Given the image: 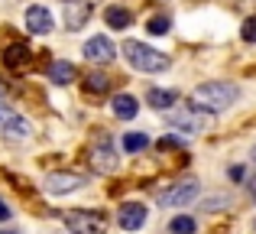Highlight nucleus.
<instances>
[{"instance_id":"obj_23","label":"nucleus","mask_w":256,"mask_h":234,"mask_svg":"<svg viewBox=\"0 0 256 234\" xmlns=\"http://www.w3.org/2000/svg\"><path fill=\"white\" fill-rule=\"evenodd\" d=\"M240 36H244L246 43H256V17H253V20H246V23H244V30H240Z\"/></svg>"},{"instance_id":"obj_2","label":"nucleus","mask_w":256,"mask_h":234,"mask_svg":"<svg viewBox=\"0 0 256 234\" xmlns=\"http://www.w3.org/2000/svg\"><path fill=\"white\" fill-rule=\"evenodd\" d=\"M124 56H126V62L140 72H166L169 69V56H166V52L152 49V46H146V43H136V39H126L124 43Z\"/></svg>"},{"instance_id":"obj_21","label":"nucleus","mask_w":256,"mask_h":234,"mask_svg":"<svg viewBox=\"0 0 256 234\" xmlns=\"http://www.w3.org/2000/svg\"><path fill=\"white\" fill-rule=\"evenodd\" d=\"M146 30H150L152 36H166V33H169V17H152L150 23H146Z\"/></svg>"},{"instance_id":"obj_10","label":"nucleus","mask_w":256,"mask_h":234,"mask_svg":"<svg viewBox=\"0 0 256 234\" xmlns=\"http://www.w3.org/2000/svg\"><path fill=\"white\" fill-rule=\"evenodd\" d=\"M117 221H120V228H124V231H140V228L146 224V205H140V202L120 205Z\"/></svg>"},{"instance_id":"obj_25","label":"nucleus","mask_w":256,"mask_h":234,"mask_svg":"<svg viewBox=\"0 0 256 234\" xmlns=\"http://www.w3.org/2000/svg\"><path fill=\"white\" fill-rule=\"evenodd\" d=\"M159 146H162V150H172V146H182V140L169 133V137H162V140H159Z\"/></svg>"},{"instance_id":"obj_18","label":"nucleus","mask_w":256,"mask_h":234,"mask_svg":"<svg viewBox=\"0 0 256 234\" xmlns=\"http://www.w3.org/2000/svg\"><path fill=\"white\" fill-rule=\"evenodd\" d=\"M146 146H150V137H146V133H126L124 137L126 153H140V150H146Z\"/></svg>"},{"instance_id":"obj_19","label":"nucleus","mask_w":256,"mask_h":234,"mask_svg":"<svg viewBox=\"0 0 256 234\" xmlns=\"http://www.w3.org/2000/svg\"><path fill=\"white\" fill-rule=\"evenodd\" d=\"M169 231H172V234H194V218L175 215L172 221H169Z\"/></svg>"},{"instance_id":"obj_30","label":"nucleus","mask_w":256,"mask_h":234,"mask_svg":"<svg viewBox=\"0 0 256 234\" xmlns=\"http://www.w3.org/2000/svg\"><path fill=\"white\" fill-rule=\"evenodd\" d=\"M253 231H256V221H253Z\"/></svg>"},{"instance_id":"obj_12","label":"nucleus","mask_w":256,"mask_h":234,"mask_svg":"<svg viewBox=\"0 0 256 234\" xmlns=\"http://www.w3.org/2000/svg\"><path fill=\"white\" fill-rule=\"evenodd\" d=\"M4 62L10 65V69H26V65L32 62V49L23 46V43H10L4 49Z\"/></svg>"},{"instance_id":"obj_11","label":"nucleus","mask_w":256,"mask_h":234,"mask_svg":"<svg viewBox=\"0 0 256 234\" xmlns=\"http://www.w3.org/2000/svg\"><path fill=\"white\" fill-rule=\"evenodd\" d=\"M26 30L36 33V36H46L52 30V13L46 7H30L26 10Z\"/></svg>"},{"instance_id":"obj_4","label":"nucleus","mask_w":256,"mask_h":234,"mask_svg":"<svg viewBox=\"0 0 256 234\" xmlns=\"http://www.w3.org/2000/svg\"><path fill=\"white\" fill-rule=\"evenodd\" d=\"M65 228L72 234H107V218L100 211H88V208H75L65 215Z\"/></svg>"},{"instance_id":"obj_22","label":"nucleus","mask_w":256,"mask_h":234,"mask_svg":"<svg viewBox=\"0 0 256 234\" xmlns=\"http://www.w3.org/2000/svg\"><path fill=\"white\" fill-rule=\"evenodd\" d=\"M230 205V198L227 195H214V198H204V208L208 211H220V208H227Z\"/></svg>"},{"instance_id":"obj_20","label":"nucleus","mask_w":256,"mask_h":234,"mask_svg":"<svg viewBox=\"0 0 256 234\" xmlns=\"http://www.w3.org/2000/svg\"><path fill=\"white\" fill-rule=\"evenodd\" d=\"M4 133H10V137H20V140H23V137H30V120H23V117H13L10 124L4 127Z\"/></svg>"},{"instance_id":"obj_24","label":"nucleus","mask_w":256,"mask_h":234,"mask_svg":"<svg viewBox=\"0 0 256 234\" xmlns=\"http://www.w3.org/2000/svg\"><path fill=\"white\" fill-rule=\"evenodd\" d=\"M13 117H16V111H13V108H10L6 101H0V127H6V124H10Z\"/></svg>"},{"instance_id":"obj_3","label":"nucleus","mask_w":256,"mask_h":234,"mask_svg":"<svg viewBox=\"0 0 256 234\" xmlns=\"http://www.w3.org/2000/svg\"><path fill=\"white\" fill-rule=\"evenodd\" d=\"M166 120L182 133H204L211 127V114L194 108V104H175V108L166 111Z\"/></svg>"},{"instance_id":"obj_27","label":"nucleus","mask_w":256,"mask_h":234,"mask_svg":"<svg viewBox=\"0 0 256 234\" xmlns=\"http://www.w3.org/2000/svg\"><path fill=\"white\" fill-rule=\"evenodd\" d=\"M250 192H253V198H256V176L250 179Z\"/></svg>"},{"instance_id":"obj_7","label":"nucleus","mask_w":256,"mask_h":234,"mask_svg":"<svg viewBox=\"0 0 256 234\" xmlns=\"http://www.w3.org/2000/svg\"><path fill=\"white\" fill-rule=\"evenodd\" d=\"M88 159H91V169H94V172H114V169L120 166L117 150H114L110 140H100V143L91 150V156H88Z\"/></svg>"},{"instance_id":"obj_26","label":"nucleus","mask_w":256,"mask_h":234,"mask_svg":"<svg viewBox=\"0 0 256 234\" xmlns=\"http://www.w3.org/2000/svg\"><path fill=\"white\" fill-rule=\"evenodd\" d=\"M6 218H10V208H6V202L0 198V221H6Z\"/></svg>"},{"instance_id":"obj_28","label":"nucleus","mask_w":256,"mask_h":234,"mask_svg":"<svg viewBox=\"0 0 256 234\" xmlns=\"http://www.w3.org/2000/svg\"><path fill=\"white\" fill-rule=\"evenodd\" d=\"M0 234H16V231H0Z\"/></svg>"},{"instance_id":"obj_29","label":"nucleus","mask_w":256,"mask_h":234,"mask_svg":"<svg viewBox=\"0 0 256 234\" xmlns=\"http://www.w3.org/2000/svg\"><path fill=\"white\" fill-rule=\"evenodd\" d=\"M253 163H256V146H253Z\"/></svg>"},{"instance_id":"obj_1","label":"nucleus","mask_w":256,"mask_h":234,"mask_svg":"<svg viewBox=\"0 0 256 234\" xmlns=\"http://www.w3.org/2000/svg\"><path fill=\"white\" fill-rule=\"evenodd\" d=\"M237 98H240V88L234 82H204V85H198V88L192 91V104L201 108V111H208V114L227 111Z\"/></svg>"},{"instance_id":"obj_9","label":"nucleus","mask_w":256,"mask_h":234,"mask_svg":"<svg viewBox=\"0 0 256 234\" xmlns=\"http://www.w3.org/2000/svg\"><path fill=\"white\" fill-rule=\"evenodd\" d=\"M82 185L84 179L78 172H52V176H46V192H52V195H68V192H78Z\"/></svg>"},{"instance_id":"obj_8","label":"nucleus","mask_w":256,"mask_h":234,"mask_svg":"<svg viewBox=\"0 0 256 234\" xmlns=\"http://www.w3.org/2000/svg\"><path fill=\"white\" fill-rule=\"evenodd\" d=\"M84 59L88 62H98V65H107V62H114V56H117V49H114V43L107 36H91L84 43Z\"/></svg>"},{"instance_id":"obj_6","label":"nucleus","mask_w":256,"mask_h":234,"mask_svg":"<svg viewBox=\"0 0 256 234\" xmlns=\"http://www.w3.org/2000/svg\"><path fill=\"white\" fill-rule=\"evenodd\" d=\"M62 17H65V26L72 33L82 30L91 20V0H62Z\"/></svg>"},{"instance_id":"obj_14","label":"nucleus","mask_w":256,"mask_h":234,"mask_svg":"<svg viewBox=\"0 0 256 234\" xmlns=\"http://www.w3.org/2000/svg\"><path fill=\"white\" fill-rule=\"evenodd\" d=\"M110 108H114V114H117L120 120H133V117H136V111H140V104H136V98H133V95H117L110 101Z\"/></svg>"},{"instance_id":"obj_17","label":"nucleus","mask_w":256,"mask_h":234,"mask_svg":"<svg viewBox=\"0 0 256 234\" xmlns=\"http://www.w3.org/2000/svg\"><path fill=\"white\" fill-rule=\"evenodd\" d=\"M150 104L159 111H169L172 104H178V95L175 91H166V88H150Z\"/></svg>"},{"instance_id":"obj_16","label":"nucleus","mask_w":256,"mask_h":234,"mask_svg":"<svg viewBox=\"0 0 256 234\" xmlns=\"http://www.w3.org/2000/svg\"><path fill=\"white\" fill-rule=\"evenodd\" d=\"M49 78H52L56 85H68L72 78H78V69H75L72 62H52V65H49Z\"/></svg>"},{"instance_id":"obj_15","label":"nucleus","mask_w":256,"mask_h":234,"mask_svg":"<svg viewBox=\"0 0 256 234\" xmlns=\"http://www.w3.org/2000/svg\"><path fill=\"white\" fill-rule=\"evenodd\" d=\"M82 88L88 95H107L110 91V75H104V72H91V75L82 78Z\"/></svg>"},{"instance_id":"obj_13","label":"nucleus","mask_w":256,"mask_h":234,"mask_svg":"<svg viewBox=\"0 0 256 234\" xmlns=\"http://www.w3.org/2000/svg\"><path fill=\"white\" fill-rule=\"evenodd\" d=\"M104 23L110 26V30H126V26L133 23V13L126 10V7L114 4V7H107V10H104Z\"/></svg>"},{"instance_id":"obj_5","label":"nucleus","mask_w":256,"mask_h":234,"mask_svg":"<svg viewBox=\"0 0 256 234\" xmlns=\"http://www.w3.org/2000/svg\"><path fill=\"white\" fill-rule=\"evenodd\" d=\"M194 198H198V182H178V185H172V189L159 192L156 202L162 205V208H182V205L194 202Z\"/></svg>"}]
</instances>
